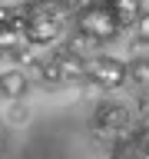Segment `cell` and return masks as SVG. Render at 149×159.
<instances>
[{"label": "cell", "instance_id": "cell-1", "mask_svg": "<svg viewBox=\"0 0 149 159\" xmlns=\"http://www.w3.org/2000/svg\"><path fill=\"white\" fill-rule=\"evenodd\" d=\"M73 30L83 33L86 40H93V43H109L119 33V23L109 10V0H86L73 13Z\"/></svg>", "mask_w": 149, "mask_h": 159}, {"label": "cell", "instance_id": "cell-2", "mask_svg": "<svg viewBox=\"0 0 149 159\" xmlns=\"http://www.w3.org/2000/svg\"><path fill=\"white\" fill-rule=\"evenodd\" d=\"M63 30V10L47 7V3H33L23 10V40L33 47H50Z\"/></svg>", "mask_w": 149, "mask_h": 159}, {"label": "cell", "instance_id": "cell-3", "mask_svg": "<svg viewBox=\"0 0 149 159\" xmlns=\"http://www.w3.org/2000/svg\"><path fill=\"white\" fill-rule=\"evenodd\" d=\"M86 66H89L86 57H79V53L63 47L60 53H53V57L40 66V73H43L47 83H70V80H83L86 76Z\"/></svg>", "mask_w": 149, "mask_h": 159}, {"label": "cell", "instance_id": "cell-4", "mask_svg": "<svg viewBox=\"0 0 149 159\" xmlns=\"http://www.w3.org/2000/svg\"><path fill=\"white\" fill-rule=\"evenodd\" d=\"M93 126H96L99 133L119 136V133H126V129L133 126V113H129V106L119 103V99H99L96 109H93Z\"/></svg>", "mask_w": 149, "mask_h": 159}, {"label": "cell", "instance_id": "cell-5", "mask_svg": "<svg viewBox=\"0 0 149 159\" xmlns=\"http://www.w3.org/2000/svg\"><path fill=\"white\" fill-rule=\"evenodd\" d=\"M86 80L103 86V89H116V86L126 83V63L116 60V57H89Z\"/></svg>", "mask_w": 149, "mask_h": 159}, {"label": "cell", "instance_id": "cell-6", "mask_svg": "<svg viewBox=\"0 0 149 159\" xmlns=\"http://www.w3.org/2000/svg\"><path fill=\"white\" fill-rule=\"evenodd\" d=\"M109 159H146V156H142V149H139V139H136L133 129L113 136V143H109Z\"/></svg>", "mask_w": 149, "mask_h": 159}, {"label": "cell", "instance_id": "cell-7", "mask_svg": "<svg viewBox=\"0 0 149 159\" xmlns=\"http://www.w3.org/2000/svg\"><path fill=\"white\" fill-rule=\"evenodd\" d=\"M109 10H113L119 30L123 27H136L139 17H142V0H109Z\"/></svg>", "mask_w": 149, "mask_h": 159}, {"label": "cell", "instance_id": "cell-8", "mask_svg": "<svg viewBox=\"0 0 149 159\" xmlns=\"http://www.w3.org/2000/svg\"><path fill=\"white\" fill-rule=\"evenodd\" d=\"M27 86L30 83H27V73H23V70H3V73H0V93H3L7 99L23 96Z\"/></svg>", "mask_w": 149, "mask_h": 159}, {"label": "cell", "instance_id": "cell-9", "mask_svg": "<svg viewBox=\"0 0 149 159\" xmlns=\"http://www.w3.org/2000/svg\"><path fill=\"white\" fill-rule=\"evenodd\" d=\"M126 80H133L136 86L149 89V57H136L133 63H126Z\"/></svg>", "mask_w": 149, "mask_h": 159}, {"label": "cell", "instance_id": "cell-10", "mask_svg": "<svg viewBox=\"0 0 149 159\" xmlns=\"http://www.w3.org/2000/svg\"><path fill=\"white\" fill-rule=\"evenodd\" d=\"M17 17H20V13H13V7H10L7 0H0V30L13 27V23H17Z\"/></svg>", "mask_w": 149, "mask_h": 159}, {"label": "cell", "instance_id": "cell-11", "mask_svg": "<svg viewBox=\"0 0 149 159\" xmlns=\"http://www.w3.org/2000/svg\"><path fill=\"white\" fill-rule=\"evenodd\" d=\"M40 3H47V7H56V10H63V13H66V10H73V13H76V10L83 7V0H40Z\"/></svg>", "mask_w": 149, "mask_h": 159}, {"label": "cell", "instance_id": "cell-12", "mask_svg": "<svg viewBox=\"0 0 149 159\" xmlns=\"http://www.w3.org/2000/svg\"><path fill=\"white\" fill-rule=\"evenodd\" d=\"M133 30H136V37L142 40V43H149V13H142V17H139V23H136Z\"/></svg>", "mask_w": 149, "mask_h": 159}, {"label": "cell", "instance_id": "cell-13", "mask_svg": "<svg viewBox=\"0 0 149 159\" xmlns=\"http://www.w3.org/2000/svg\"><path fill=\"white\" fill-rule=\"evenodd\" d=\"M7 3H10V0H7Z\"/></svg>", "mask_w": 149, "mask_h": 159}]
</instances>
